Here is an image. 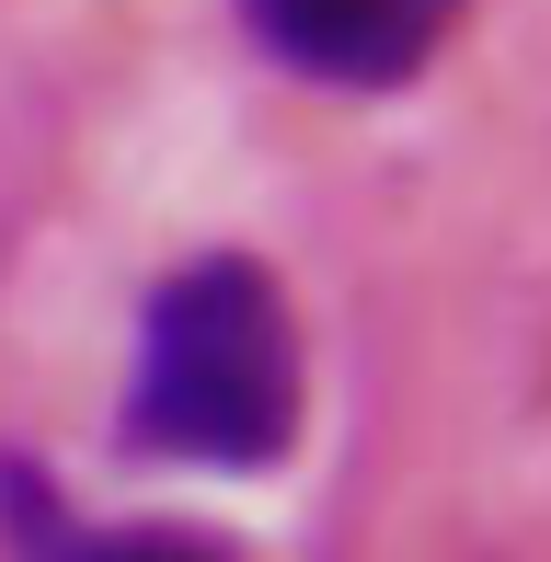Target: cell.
I'll return each instance as SVG.
<instances>
[{
	"mask_svg": "<svg viewBox=\"0 0 551 562\" xmlns=\"http://www.w3.org/2000/svg\"><path fill=\"white\" fill-rule=\"evenodd\" d=\"M127 437L149 459H195V471H265L299 437V334L265 265L195 252L184 276L149 288Z\"/></svg>",
	"mask_w": 551,
	"mask_h": 562,
	"instance_id": "obj_1",
	"label": "cell"
},
{
	"mask_svg": "<svg viewBox=\"0 0 551 562\" xmlns=\"http://www.w3.org/2000/svg\"><path fill=\"white\" fill-rule=\"evenodd\" d=\"M448 12L460 0H241V23L265 35V58L311 69L334 92H380V81H414L437 58Z\"/></svg>",
	"mask_w": 551,
	"mask_h": 562,
	"instance_id": "obj_2",
	"label": "cell"
},
{
	"mask_svg": "<svg viewBox=\"0 0 551 562\" xmlns=\"http://www.w3.org/2000/svg\"><path fill=\"white\" fill-rule=\"evenodd\" d=\"M69 562H230V551L184 540V528H127V540H81Z\"/></svg>",
	"mask_w": 551,
	"mask_h": 562,
	"instance_id": "obj_3",
	"label": "cell"
}]
</instances>
